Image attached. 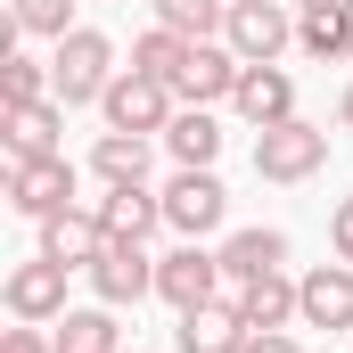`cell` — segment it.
<instances>
[{"mask_svg": "<svg viewBox=\"0 0 353 353\" xmlns=\"http://www.w3.org/2000/svg\"><path fill=\"white\" fill-rule=\"evenodd\" d=\"M222 17H230V0H157V25H173L189 41H222Z\"/></svg>", "mask_w": 353, "mask_h": 353, "instance_id": "26", "label": "cell"}, {"mask_svg": "<svg viewBox=\"0 0 353 353\" xmlns=\"http://www.w3.org/2000/svg\"><path fill=\"white\" fill-rule=\"evenodd\" d=\"M0 353H58V329H41V321H17V329H0Z\"/></svg>", "mask_w": 353, "mask_h": 353, "instance_id": "27", "label": "cell"}, {"mask_svg": "<svg viewBox=\"0 0 353 353\" xmlns=\"http://www.w3.org/2000/svg\"><path fill=\"white\" fill-rule=\"evenodd\" d=\"M90 205H99V222H107V239H140V247H148V239L165 230V197H157L148 181H140V189H99Z\"/></svg>", "mask_w": 353, "mask_h": 353, "instance_id": "17", "label": "cell"}, {"mask_svg": "<svg viewBox=\"0 0 353 353\" xmlns=\"http://www.w3.org/2000/svg\"><path fill=\"white\" fill-rule=\"evenodd\" d=\"M115 74H123V66H115V41H107L99 25H74L66 41H50V83H58L66 107H99Z\"/></svg>", "mask_w": 353, "mask_h": 353, "instance_id": "2", "label": "cell"}, {"mask_svg": "<svg viewBox=\"0 0 353 353\" xmlns=\"http://www.w3.org/2000/svg\"><path fill=\"white\" fill-rule=\"evenodd\" d=\"M165 157H173V165H214V157H222V123H214V107H181L173 123H165Z\"/></svg>", "mask_w": 353, "mask_h": 353, "instance_id": "21", "label": "cell"}, {"mask_svg": "<svg viewBox=\"0 0 353 353\" xmlns=\"http://www.w3.org/2000/svg\"><path fill=\"white\" fill-rule=\"evenodd\" d=\"M123 353H140V345H123Z\"/></svg>", "mask_w": 353, "mask_h": 353, "instance_id": "32", "label": "cell"}, {"mask_svg": "<svg viewBox=\"0 0 353 353\" xmlns=\"http://www.w3.org/2000/svg\"><path fill=\"white\" fill-rule=\"evenodd\" d=\"M247 312L230 304V296H214V304H197V312H173V345L181 353H247Z\"/></svg>", "mask_w": 353, "mask_h": 353, "instance_id": "12", "label": "cell"}, {"mask_svg": "<svg viewBox=\"0 0 353 353\" xmlns=\"http://www.w3.org/2000/svg\"><path fill=\"white\" fill-rule=\"evenodd\" d=\"M83 279H90V296H99V304H115V312H123V304L157 296V255H148L140 239H107V247H99V263H90Z\"/></svg>", "mask_w": 353, "mask_h": 353, "instance_id": "9", "label": "cell"}, {"mask_svg": "<svg viewBox=\"0 0 353 353\" xmlns=\"http://www.w3.org/2000/svg\"><path fill=\"white\" fill-rule=\"evenodd\" d=\"M321 165H329V123L288 115V123L255 132V181H271V189H304Z\"/></svg>", "mask_w": 353, "mask_h": 353, "instance_id": "3", "label": "cell"}, {"mask_svg": "<svg viewBox=\"0 0 353 353\" xmlns=\"http://www.w3.org/2000/svg\"><path fill=\"white\" fill-rule=\"evenodd\" d=\"M337 123H345V132H353V83L337 90Z\"/></svg>", "mask_w": 353, "mask_h": 353, "instance_id": "30", "label": "cell"}, {"mask_svg": "<svg viewBox=\"0 0 353 353\" xmlns=\"http://www.w3.org/2000/svg\"><path fill=\"white\" fill-rule=\"evenodd\" d=\"M296 8H353V0H296Z\"/></svg>", "mask_w": 353, "mask_h": 353, "instance_id": "31", "label": "cell"}, {"mask_svg": "<svg viewBox=\"0 0 353 353\" xmlns=\"http://www.w3.org/2000/svg\"><path fill=\"white\" fill-rule=\"evenodd\" d=\"M222 41H230L247 66H279V58H288V41H296V8H288V0H230Z\"/></svg>", "mask_w": 353, "mask_h": 353, "instance_id": "7", "label": "cell"}, {"mask_svg": "<svg viewBox=\"0 0 353 353\" xmlns=\"http://www.w3.org/2000/svg\"><path fill=\"white\" fill-rule=\"evenodd\" d=\"M58 132H66V99H33V107H8V157H58Z\"/></svg>", "mask_w": 353, "mask_h": 353, "instance_id": "19", "label": "cell"}, {"mask_svg": "<svg viewBox=\"0 0 353 353\" xmlns=\"http://www.w3.org/2000/svg\"><path fill=\"white\" fill-rule=\"evenodd\" d=\"M8 25L25 41H66L74 33V0H8Z\"/></svg>", "mask_w": 353, "mask_h": 353, "instance_id": "25", "label": "cell"}, {"mask_svg": "<svg viewBox=\"0 0 353 353\" xmlns=\"http://www.w3.org/2000/svg\"><path fill=\"white\" fill-rule=\"evenodd\" d=\"M222 296L247 312V329H296V304H304L288 271H271V279H247V288H222Z\"/></svg>", "mask_w": 353, "mask_h": 353, "instance_id": "18", "label": "cell"}, {"mask_svg": "<svg viewBox=\"0 0 353 353\" xmlns=\"http://www.w3.org/2000/svg\"><path fill=\"white\" fill-rule=\"evenodd\" d=\"M0 304H8V321H66L74 304H66V263H50V255H25V263H8L0 279Z\"/></svg>", "mask_w": 353, "mask_h": 353, "instance_id": "8", "label": "cell"}, {"mask_svg": "<svg viewBox=\"0 0 353 353\" xmlns=\"http://www.w3.org/2000/svg\"><path fill=\"white\" fill-rule=\"evenodd\" d=\"M296 50H304L312 66L353 58V8H296Z\"/></svg>", "mask_w": 353, "mask_h": 353, "instance_id": "20", "label": "cell"}, {"mask_svg": "<svg viewBox=\"0 0 353 353\" xmlns=\"http://www.w3.org/2000/svg\"><path fill=\"white\" fill-rule=\"evenodd\" d=\"M99 247H107L99 205H66V214L41 222V247H33V255H50V263H66V271H90V263H99Z\"/></svg>", "mask_w": 353, "mask_h": 353, "instance_id": "13", "label": "cell"}, {"mask_svg": "<svg viewBox=\"0 0 353 353\" xmlns=\"http://www.w3.org/2000/svg\"><path fill=\"white\" fill-rule=\"evenodd\" d=\"M0 99H8V107L58 99V83H50V58H25V50H8V58H0Z\"/></svg>", "mask_w": 353, "mask_h": 353, "instance_id": "24", "label": "cell"}, {"mask_svg": "<svg viewBox=\"0 0 353 353\" xmlns=\"http://www.w3.org/2000/svg\"><path fill=\"white\" fill-rule=\"evenodd\" d=\"M157 197H165V230H173V239H205V230L230 222V189H222L214 165H173V181H165Z\"/></svg>", "mask_w": 353, "mask_h": 353, "instance_id": "4", "label": "cell"}, {"mask_svg": "<svg viewBox=\"0 0 353 353\" xmlns=\"http://www.w3.org/2000/svg\"><path fill=\"white\" fill-rule=\"evenodd\" d=\"M230 279H222V247H205V239H181L173 255H157V304H173V312H197V304H214Z\"/></svg>", "mask_w": 353, "mask_h": 353, "instance_id": "6", "label": "cell"}, {"mask_svg": "<svg viewBox=\"0 0 353 353\" xmlns=\"http://www.w3.org/2000/svg\"><path fill=\"white\" fill-rule=\"evenodd\" d=\"M296 296H304V304H296V329H329V337L353 329V263H337V255L312 263L296 279Z\"/></svg>", "mask_w": 353, "mask_h": 353, "instance_id": "11", "label": "cell"}, {"mask_svg": "<svg viewBox=\"0 0 353 353\" xmlns=\"http://www.w3.org/2000/svg\"><path fill=\"white\" fill-rule=\"evenodd\" d=\"M329 255H337V263H353V197H337V205H329Z\"/></svg>", "mask_w": 353, "mask_h": 353, "instance_id": "28", "label": "cell"}, {"mask_svg": "<svg viewBox=\"0 0 353 353\" xmlns=\"http://www.w3.org/2000/svg\"><path fill=\"white\" fill-rule=\"evenodd\" d=\"M173 83H157V74H115L107 83V99H99V123L107 132H140V140H165V123H173Z\"/></svg>", "mask_w": 353, "mask_h": 353, "instance_id": "5", "label": "cell"}, {"mask_svg": "<svg viewBox=\"0 0 353 353\" xmlns=\"http://www.w3.org/2000/svg\"><path fill=\"white\" fill-rule=\"evenodd\" d=\"M230 107H239V123L271 132V123H288V115H296V74H288V66H239Z\"/></svg>", "mask_w": 353, "mask_h": 353, "instance_id": "14", "label": "cell"}, {"mask_svg": "<svg viewBox=\"0 0 353 353\" xmlns=\"http://www.w3.org/2000/svg\"><path fill=\"white\" fill-rule=\"evenodd\" d=\"M181 58H189V33H173V25H148L140 41H132V74H157V83H173Z\"/></svg>", "mask_w": 353, "mask_h": 353, "instance_id": "23", "label": "cell"}, {"mask_svg": "<svg viewBox=\"0 0 353 353\" xmlns=\"http://www.w3.org/2000/svg\"><path fill=\"white\" fill-rule=\"evenodd\" d=\"M50 329H58V353H123L115 304H83V312H66V321H50Z\"/></svg>", "mask_w": 353, "mask_h": 353, "instance_id": "22", "label": "cell"}, {"mask_svg": "<svg viewBox=\"0 0 353 353\" xmlns=\"http://www.w3.org/2000/svg\"><path fill=\"white\" fill-rule=\"evenodd\" d=\"M148 173H157V140H140V132H99L90 140V181L99 189H140Z\"/></svg>", "mask_w": 353, "mask_h": 353, "instance_id": "15", "label": "cell"}, {"mask_svg": "<svg viewBox=\"0 0 353 353\" xmlns=\"http://www.w3.org/2000/svg\"><path fill=\"white\" fill-rule=\"evenodd\" d=\"M271 271H288V230L255 222V230H230V239H222V279H230V288L271 279Z\"/></svg>", "mask_w": 353, "mask_h": 353, "instance_id": "16", "label": "cell"}, {"mask_svg": "<svg viewBox=\"0 0 353 353\" xmlns=\"http://www.w3.org/2000/svg\"><path fill=\"white\" fill-rule=\"evenodd\" d=\"M247 353H304V345H296V329H255Z\"/></svg>", "mask_w": 353, "mask_h": 353, "instance_id": "29", "label": "cell"}, {"mask_svg": "<svg viewBox=\"0 0 353 353\" xmlns=\"http://www.w3.org/2000/svg\"><path fill=\"white\" fill-rule=\"evenodd\" d=\"M239 50L230 41H189V58H181V74H173V99L181 107H230V90H239Z\"/></svg>", "mask_w": 353, "mask_h": 353, "instance_id": "10", "label": "cell"}, {"mask_svg": "<svg viewBox=\"0 0 353 353\" xmlns=\"http://www.w3.org/2000/svg\"><path fill=\"white\" fill-rule=\"evenodd\" d=\"M0 189H8V214H25V222H50V214H66V205H90L83 173L66 165V148H58V157H8Z\"/></svg>", "mask_w": 353, "mask_h": 353, "instance_id": "1", "label": "cell"}]
</instances>
